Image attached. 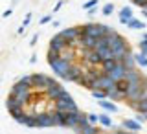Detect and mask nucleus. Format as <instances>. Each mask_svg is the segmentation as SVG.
<instances>
[{"label":"nucleus","instance_id":"1","mask_svg":"<svg viewBox=\"0 0 147 134\" xmlns=\"http://www.w3.org/2000/svg\"><path fill=\"white\" fill-rule=\"evenodd\" d=\"M53 103H55V110H61V112H77V110H79L77 103L74 101V98L68 92H64L63 96H59Z\"/></svg>","mask_w":147,"mask_h":134},{"label":"nucleus","instance_id":"2","mask_svg":"<svg viewBox=\"0 0 147 134\" xmlns=\"http://www.w3.org/2000/svg\"><path fill=\"white\" fill-rule=\"evenodd\" d=\"M83 33V28L81 26H72V28H64L63 31H59V37L66 42L68 46H74V44H77V40H79V37Z\"/></svg>","mask_w":147,"mask_h":134},{"label":"nucleus","instance_id":"3","mask_svg":"<svg viewBox=\"0 0 147 134\" xmlns=\"http://www.w3.org/2000/svg\"><path fill=\"white\" fill-rule=\"evenodd\" d=\"M31 77H33V88L35 90H48L50 86H53L55 83H59V81H55L53 77H50V75H44V73H31Z\"/></svg>","mask_w":147,"mask_h":134},{"label":"nucleus","instance_id":"4","mask_svg":"<svg viewBox=\"0 0 147 134\" xmlns=\"http://www.w3.org/2000/svg\"><path fill=\"white\" fill-rule=\"evenodd\" d=\"M72 61H66V59H57V61H53V63H50V68H52V72L55 73V75H59L63 79L64 75H66V72L72 68Z\"/></svg>","mask_w":147,"mask_h":134},{"label":"nucleus","instance_id":"5","mask_svg":"<svg viewBox=\"0 0 147 134\" xmlns=\"http://www.w3.org/2000/svg\"><path fill=\"white\" fill-rule=\"evenodd\" d=\"M35 119H37V129L55 127V119L52 116V112H39V114H35Z\"/></svg>","mask_w":147,"mask_h":134},{"label":"nucleus","instance_id":"6","mask_svg":"<svg viewBox=\"0 0 147 134\" xmlns=\"http://www.w3.org/2000/svg\"><path fill=\"white\" fill-rule=\"evenodd\" d=\"M83 75H85V73H83L81 68L77 66V64H72V68L66 72V75H64L63 79L64 81H70V83H79L83 79Z\"/></svg>","mask_w":147,"mask_h":134},{"label":"nucleus","instance_id":"7","mask_svg":"<svg viewBox=\"0 0 147 134\" xmlns=\"http://www.w3.org/2000/svg\"><path fill=\"white\" fill-rule=\"evenodd\" d=\"M66 48H70L64 40L61 39L59 35H53L52 37V40H50V50H53V52H59V53H63Z\"/></svg>","mask_w":147,"mask_h":134},{"label":"nucleus","instance_id":"8","mask_svg":"<svg viewBox=\"0 0 147 134\" xmlns=\"http://www.w3.org/2000/svg\"><path fill=\"white\" fill-rule=\"evenodd\" d=\"M64 92H66V88H64L63 85H59V83H55L53 86H50V88L46 90V98L52 99V101H55V99L59 98V96H63Z\"/></svg>","mask_w":147,"mask_h":134},{"label":"nucleus","instance_id":"9","mask_svg":"<svg viewBox=\"0 0 147 134\" xmlns=\"http://www.w3.org/2000/svg\"><path fill=\"white\" fill-rule=\"evenodd\" d=\"M118 17H119V22L121 24H129V22L134 18V15H132V7L131 6H123L121 9H119V13H118Z\"/></svg>","mask_w":147,"mask_h":134},{"label":"nucleus","instance_id":"10","mask_svg":"<svg viewBox=\"0 0 147 134\" xmlns=\"http://www.w3.org/2000/svg\"><path fill=\"white\" fill-rule=\"evenodd\" d=\"M121 125L125 127L129 132H140V131H142V123H138L136 119H132V118L123 119V121H121Z\"/></svg>","mask_w":147,"mask_h":134},{"label":"nucleus","instance_id":"11","mask_svg":"<svg viewBox=\"0 0 147 134\" xmlns=\"http://www.w3.org/2000/svg\"><path fill=\"white\" fill-rule=\"evenodd\" d=\"M66 114H68V112L52 110V116H53V119H55V127H68V123H66Z\"/></svg>","mask_w":147,"mask_h":134},{"label":"nucleus","instance_id":"12","mask_svg":"<svg viewBox=\"0 0 147 134\" xmlns=\"http://www.w3.org/2000/svg\"><path fill=\"white\" fill-rule=\"evenodd\" d=\"M119 64H123V66H125V70H136V61H134V53L132 52H129L125 57L121 59V61H119Z\"/></svg>","mask_w":147,"mask_h":134},{"label":"nucleus","instance_id":"13","mask_svg":"<svg viewBox=\"0 0 147 134\" xmlns=\"http://www.w3.org/2000/svg\"><path fill=\"white\" fill-rule=\"evenodd\" d=\"M125 73H127V70H125V66H123V64H119V63H118V64H116V68H114V70L110 72L109 75H110V77H112L114 81L118 83V81H121L123 77H125Z\"/></svg>","mask_w":147,"mask_h":134},{"label":"nucleus","instance_id":"14","mask_svg":"<svg viewBox=\"0 0 147 134\" xmlns=\"http://www.w3.org/2000/svg\"><path fill=\"white\" fill-rule=\"evenodd\" d=\"M127 83H142L144 81V75H142L138 70H127V73H125V77H123Z\"/></svg>","mask_w":147,"mask_h":134},{"label":"nucleus","instance_id":"15","mask_svg":"<svg viewBox=\"0 0 147 134\" xmlns=\"http://www.w3.org/2000/svg\"><path fill=\"white\" fill-rule=\"evenodd\" d=\"M98 105L105 110V112H109V114L118 112V105H114V101H110V99H101V101H98Z\"/></svg>","mask_w":147,"mask_h":134},{"label":"nucleus","instance_id":"16","mask_svg":"<svg viewBox=\"0 0 147 134\" xmlns=\"http://www.w3.org/2000/svg\"><path fill=\"white\" fill-rule=\"evenodd\" d=\"M116 64H118L116 59H107V61L101 63V70H103V73H110L114 68H116Z\"/></svg>","mask_w":147,"mask_h":134},{"label":"nucleus","instance_id":"17","mask_svg":"<svg viewBox=\"0 0 147 134\" xmlns=\"http://www.w3.org/2000/svg\"><path fill=\"white\" fill-rule=\"evenodd\" d=\"M9 114H11V118L15 119L17 123H22V119L28 116V114L24 112V108H13V110H9Z\"/></svg>","mask_w":147,"mask_h":134},{"label":"nucleus","instance_id":"18","mask_svg":"<svg viewBox=\"0 0 147 134\" xmlns=\"http://www.w3.org/2000/svg\"><path fill=\"white\" fill-rule=\"evenodd\" d=\"M131 108H134L136 112L147 114V98H144V99H140V101H138V103H132V105H131Z\"/></svg>","mask_w":147,"mask_h":134},{"label":"nucleus","instance_id":"19","mask_svg":"<svg viewBox=\"0 0 147 134\" xmlns=\"http://www.w3.org/2000/svg\"><path fill=\"white\" fill-rule=\"evenodd\" d=\"M99 123L103 127H107V129H112V119H110V116H109V112H101L99 114Z\"/></svg>","mask_w":147,"mask_h":134},{"label":"nucleus","instance_id":"20","mask_svg":"<svg viewBox=\"0 0 147 134\" xmlns=\"http://www.w3.org/2000/svg\"><path fill=\"white\" fill-rule=\"evenodd\" d=\"M109 99H110V101H121V99H127V98H125V92L110 90V92H109Z\"/></svg>","mask_w":147,"mask_h":134},{"label":"nucleus","instance_id":"21","mask_svg":"<svg viewBox=\"0 0 147 134\" xmlns=\"http://www.w3.org/2000/svg\"><path fill=\"white\" fill-rule=\"evenodd\" d=\"M61 57H63V59H66V61H72V63H74V59H76V52H74V46H70V48L64 50V52L61 53Z\"/></svg>","mask_w":147,"mask_h":134},{"label":"nucleus","instance_id":"22","mask_svg":"<svg viewBox=\"0 0 147 134\" xmlns=\"http://www.w3.org/2000/svg\"><path fill=\"white\" fill-rule=\"evenodd\" d=\"M134 61H136L138 66L147 68V55H144V53H134Z\"/></svg>","mask_w":147,"mask_h":134},{"label":"nucleus","instance_id":"23","mask_svg":"<svg viewBox=\"0 0 147 134\" xmlns=\"http://www.w3.org/2000/svg\"><path fill=\"white\" fill-rule=\"evenodd\" d=\"M101 13H103L105 17H110V15L114 13V4H112V2L103 4V7H101Z\"/></svg>","mask_w":147,"mask_h":134},{"label":"nucleus","instance_id":"24","mask_svg":"<svg viewBox=\"0 0 147 134\" xmlns=\"http://www.w3.org/2000/svg\"><path fill=\"white\" fill-rule=\"evenodd\" d=\"M127 26L131 28V30H144V28H145V24H144L142 20H138V18H132V20L129 22Z\"/></svg>","mask_w":147,"mask_h":134},{"label":"nucleus","instance_id":"25","mask_svg":"<svg viewBox=\"0 0 147 134\" xmlns=\"http://www.w3.org/2000/svg\"><path fill=\"white\" fill-rule=\"evenodd\" d=\"M92 98L98 99V101H101V99H109V92H107V90H103V92H101V90H94V92H92Z\"/></svg>","mask_w":147,"mask_h":134},{"label":"nucleus","instance_id":"26","mask_svg":"<svg viewBox=\"0 0 147 134\" xmlns=\"http://www.w3.org/2000/svg\"><path fill=\"white\" fill-rule=\"evenodd\" d=\"M46 59H48V64L57 61V59H61V53L59 52H53V50H48V53H46Z\"/></svg>","mask_w":147,"mask_h":134},{"label":"nucleus","instance_id":"27","mask_svg":"<svg viewBox=\"0 0 147 134\" xmlns=\"http://www.w3.org/2000/svg\"><path fill=\"white\" fill-rule=\"evenodd\" d=\"M81 134H101V131H99L96 125H86V127L81 131Z\"/></svg>","mask_w":147,"mask_h":134},{"label":"nucleus","instance_id":"28","mask_svg":"<svg viewBox=\"0 0 147 134\" xmlns=\"http://www.w3.org/2000/svg\"><path fill=\"white\" fill-rule=\"evenodd\" d=\"M98 2L99 0H85V2H83V9H86V11H88V9H92V7H96L98 6Z\"/></svg>","mask_w":147,"mask_h":134},{"label":"nucleus","instance_id":"29","mask_svg":"<svg viewBox=\"0 0 147 134\" xmlns=\"http://www.w3.org/2000/svg\"><path fill=\"white\" fill-rule=\"evenodd\" d=\"M88 123H90V125H96V123H99V114L88 112Z\"/></svg>","mask_w":147,"mask_h":134},{"label":"nucleus","instance_id":"30","mask_svg":"<svg viewBox=\"0 0 147 134\" xmlns=\"http://www.w3.org/2000/svg\"><path fill=\"white\" fill-rule=\"evenodd\" d=\"M50 22H53V18H52V15H44V17H40L39 24H40V26H44V24H50Z\"/></svg>","mask_w":147,"mask_h":134},{"label":"nucleus","instance_id":"31","mask_svg":"<svg viewBox=\"0 0 147 134\" xmlns=\"http://www.w3.org/2000/svg\"><path fill=\"white\" fill-rule=\"evenodd\" d=\"M134 119H136V121H138V123H142V125H144V123L147 121V114H142V112H138Z\"/></svg>","mask_w":147,"mask_h":134},{"label":"nucleus","instance_id":"32","mask_svg":"<svg viewBox=\"0 0 147 134\" xmlns=\"http://www.w3.org/2000/svg\"><path fill=\"white\" fill-rule=\"evenodd\" d=\"M30 24H31V13H28V15L24 17V20H22V26H24V28H28Z\"/></svg>","mask_w":147,"mask_h":134},{"label":"nucleus","instance_id":"33","mask_svg":"<svg viewBox=\"0 0 147 134\" xmlns=\"http://www.w3.org/2000/svg\"><path fill=\"white\" fill-rule=\"evenodd\" d=\"M140 53L147 55V42H144V40H142V42H140Z\"/></svg>","mask_w":147,"mask_h":134},{"label":"nucleus","instance_id":"34","mask_svg":"<svg viewBox=\"0 0 147 134\" xmlns=\"http://www.w3.org/2000/svg\"><path fill=\"white\" fill-rule=\"evenodd\" d=\"M132 2H134V4H136V6H140L142 9H144V7L147 6V0H132Z\"/></svg>","mask_w":147,"mask_h":134},{"label":"nucleus","instance_id":"35","mask_svg":"<svg viewBox=\"0 0 147 134\" xmlns=\"http://www.w3.org/2000/svg\"><path fill=\"white\" fill-rule=\"evenodd\" d=\"M63 4H64V2H63V0H59V2H57V4H55V6H53V13H57V11H59V9H61V7H63Z\"/></svg>","mask_w":147,"mask_h":134},{"label":"nucleus","instance_id":"36","mask_svg":"<svg viewBox=\"0 0 147 134\" xmlns=\"http://www.w3.org/2000/svg\"><path fill=\"white\" fill-rule=\"evenodd\" d=\"M11 13H13V9H11V7L6 9V11L2 13V18H9V17H11Z\"/></svg>","mask_w":147,"mask_h":134},{"label":"nucleus","instance_id":"37","mask_svg":"<svg viewBox=\"0 0 147 134\" xmlns=\"http://www.w3.org/2000/svg\"><path fill=\"white\" fill-rule=\"evenodd\" d=\"M37 40H39V35H33V37H31V40H30V46H35Z\"/></svg>","mask_w":147,"mask_h":134},{"label":"nucleus","instance_id":"38","mask_svg":"<svg viewBox=\"0 0 147 134\" xmlns=\"http://www.w3.org/2000/svg\"><path fill=\"white\" fill-rule=\"evenodd\" d=\"M24 31H26V28H24V26H20V28L17 30V35H24Z\"/></svg>","mask_w":147,"mask_h":134},{"label":"nucleus","instance_id":"39","mask_svg":"<svg viewBox=\"0 0 147 134\" xmlns=\"http://www.w3.org/2000/svg\"><path fill=\"white\" fill-rule=\"evenodd\" d=\"M142 40H144V42H147V31H144V33H142Z\"/></svg>","mask_w":147,"mask_h":134},{"label":"nucleus","instance_id":"40","mask_svg":"<svg viewBox=\"0 0 147 134\" xmlns=\"http://www.w3.org/2000/svg\"><path fill=\"white\" fill-rule=\"evenodd\" d=\"M142 17H145V18H147V9H142Z\"/></svg>","mask_w":147,"mask_h":134},{"label":"nucleus","instance_id":"41","mask_svg":"<svg viewBox=\"0 0 147 134\" xmlns=\"http://www.w3.org/2000/svg\"><path fill=\"white\" fill-rule=\"evenodd\" d=\"M144 9H147V6H145V7H144Z\"/></svg>","mask_w":147,"mask_h":134}]
</instances>
